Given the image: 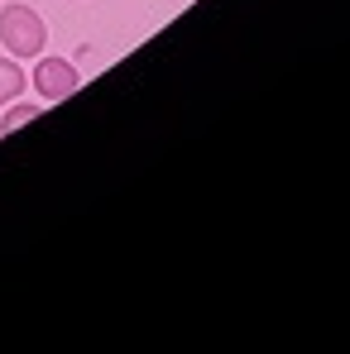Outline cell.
Returning a JSON list of instances; mask_svg holds the SVG:
<instances>
[{"mask_svg":"<svg viewBox=\"0 0 350 354\" xmlns=\"http://www.w3.org/2000/svg\"><path fill=\"white\" fill-rule=\"evenodd\" d=\"M0 44L10 58H39L49 48V24L29 5H5L0 10Z\"/></svg>","mask_w":350,"mask_h":354,"instance_id":"1","label":"cell"},{"mask_svg":"<svg viewBox=\"0 0 350 354\" xmlns=\"http://www.w3.org/2000/svg\"><path fill=\"white\" fill-rule=\"evenodd\" d=\"M29 86H34V96H39L44 106H58V101H67V96H77V86H82V72H77V67H72L67 58H44V53H39Z\"/></svg>","mask_w":350,"mask_h":354,"instance_id":"2","label":"cell"},{"mask_svg":"<svg viewBox=\"0 0 350 354\" xmlns=\"http://www.w3.org/2000/svg\"><path fill=\"white\" fill-rule=\"evenodd\" d=\"M15 96H24V67L15 58H0V106H10Z\"/></svg>","mask_w":350,"mask_h":354,"instance_id":"3","label":"cell"},{"mask_svg":"<svg viewBox=\"0 0 350 354\" xmlns=\"http://www.w3.org/2000/svg\"><path fill=\"white\" fill-rule=\"evenodd\" d=\"M39 111H44V101H15V106L5 111V120H0V134H15L19 124H29Z\"/></svg>","mask_w":350,"mask_h":354,"instance_id":"4","label":"cell"}]
</instances>
